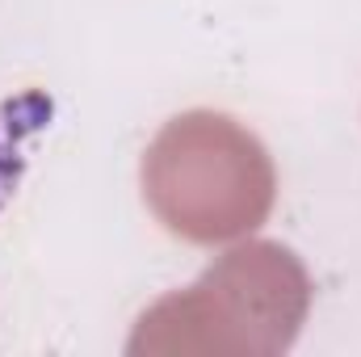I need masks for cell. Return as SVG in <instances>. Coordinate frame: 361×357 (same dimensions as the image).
Listing matches in <instances>:
<instances>
[{
    "label": "cell",
    "instance_id": "1",
    "mask_svg": "<svg viewBox=\"0 0 361 357\" xmlns=\"http://www.w3.org/2000/svg\"><path fill=\"white\" fill-rule=\"evenodd\" d=\"M311 311V273L273 244L248 240L223 253L189 290L152 303L126 353H286Z\"/></svg>",
    "mask_w": 361,
    "mask_h": 357
},
{
    "label": "cell",
    "instance_id": "2",
    "mask_svg": "<svg viewBox=\"0 0 361 357\" xmlns=\"http://www.w3.org/2000/svg\"><path fill=\"white\" fill-rule=\"evenodd\" d=\"M143 202L185 244L252 236L277 202V169L265 143L219 109L169 118L143 152Z\"/></svg>",
    "mask_w": 361,
    "mask_h": 357
}]
</instances>
